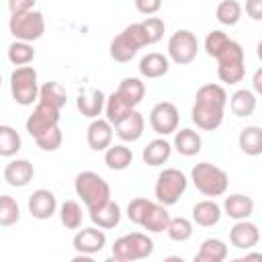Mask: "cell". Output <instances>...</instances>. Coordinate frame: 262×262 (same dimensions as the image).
Instances as JSON below:
<instances>
[{
    "instance_id": "26",
    "label": "cell",
    "mask_w": 262,
    "mask_h": 262,
    "mask_svg": "<svg viewBox=\"0 0 262 262\" xmlns=\"http://www.w3.org/2000/svg\"><path fill=\"white\" fill-rule=\"evenodd\" d=\"M170 156H172V143L166 141L164 137L151 139V141L143 147V151H141L143 162H145L147 166H154V168L166 164V162L170 160Z\"/></svg>"
},
{
    "instance_id": "22",
    "label": "cell",
    "mask_w": 262,
    "mask_h": 262,
    "mask_svg": "<svg viewBox=\"0 0 262 262\" xmlns=\"http://www.w3.org/2000/svg\"><path fill=\"white\" fill-rule=\"evenodd\" d=\"M104 92L94 88L90 92H80L78 98H76V106L80 111L82 117H88V119H96L102 111H104Z\"/></svg>"
},
{
    "instance_id": "23",
    "label": "cell",
    "mask_w": 262,
    "mask_h": 262,
    "mask_svg": "<svg viewBox=\"0 0 262 262\" xmlns=\"http://www.w3.org/2000/svg\"><path fill=\"white\" fill-rule=\"evenodd\" d=\"M168 221H170V213H168V209H166L162 203H158V201L154 203V201H151L139 225H141L143 229L151 231V233H162V231H166Z\"/></svg>"
},
{
    "instance_id": "9",
    "label": "cell",
    "mask_w": 262,
    "mask_h": 262,
    "mask_svg": "<svg viewBox=\"0 0 262 262\" xmlns=\"http://www.w3.org/2000/svg\"><path fill=\"white\" fill-rule=\"evenodd\" d=\"M8 31L14 39L18 41H37L43 37L45 33V18L39 10H29V12H20V14H10L8 20Z\"/></svg>"
},
{
    "instance_id": "13",
    "label": "cell",
    "mask_w": 262,
    "mask_h": 262,
    "mask_svg": "<svg viewBox=\"0 0 262 262\" xmlns=\"http://www.w3.org/2000/svg\"><path fill=\"white\" fill-rule=\"evenodd\" d=\"M27 207H29L31 217H35L39 221H45V219H51L57 213V199H55V194L51 190L37 188V190H33L29 194Z\"/></svg>"
},
{
    "instance_id": "29",
    "label": "cell",
    "mask_w": 262,
    "mask_h": 262,
    "mask_svg": "<svg viewBox=\"0 0 262 262\" xmlns=\"http://www.w3.org/2000/svg\"><path fill=\"white\" fill-rule=\"evenodd\" d=\"M117 94H119L131 108H135V106L143 100V96H145V84H143L139 78H123L121 84L117 86Z\"/></svg>"
},
{
    "instance_id": "11",
    "label": "cell",
    "mask_w": 262,
    "mask_h": 262,
    "mask_svg": "<svg viewBox=\"0 0 262 262\" xmlns=\"http://www.w3.org/2000/svg\"><path fill=\"white\" fill-rule=\"evenodd\" d=\"M178 123H180L178 108L170 100H162V102L154 104V108L149 111V125L160 137L172 135L178 129Z\"/></svg>"
},
{
    "instance_id": "28",
    "label": "cell",
    "mask_w": 262,
    "mask_h": 262,
    "mask_svg": "<svg viewBox=\"0 0 262 262\" xmlns=\"http://www.w3.org/2000/svg\"><path fill=\"white\" fill-rule=\"evenodd\" d=\"M227 258V246L219 237H207L199 252L194 254V262H223Z\"/></svg>"
},
{
    "instance_id": "25",
    "label": "cell",
    "mask_w": 262,
    "mask_h": 262,
    "mask_svg": "<svg viewBox=\"0 0 262 262\" xmlns=\"http://www.w3.org/2000/svg\"><path fill=\"white\" fill-rule=\"evenodd\" d=\"M90 221L100 229H113L121 223V207L113 199H108L102 207L90 211Z\"/></svg>"
},
{
    "instance_id": "40",
    "label": "cell",
    "mask_w": 262,
    "mask_h": 262,
    "mask_svg": "<svg viewBox=\"0 0 262 262\" xmlns=\"http://www.w3.org/2000/svg\"><path fill=\"white\" fill-rule=\"evenodd\" d=\"M33 139H35V143H37L43 151H55V149H59V147H61L63 135H61L59 125H55V127H51V129H47V131L39 133V135H37V137H33Z\"/></svg>"
},
{
    "instance_id": "3",
    "label": "cell",
    "mask_w": 262,
    "mask_h": 262,
    "mask_svg": "<svg viewBox=\"0 0 262 262\" xmlns=\"http://www.w3.org/2000/svg\"><path fill=\"white\" fill-rule=\"evenodd\" d=\"M74 190L82 199V203L86 205L88 213L94 211V209H98V207H102L111 199V186H108V182L100 174L90 172V170L80 172L76 176Z\"/></svg>"
},
{
    "instance_id": "30",
    "label": "cell",
    "mask_w": 262,
    "mask_h": 262,
    "mask_svg": "<svg viewBox=\"0 0 262 262\" xmlns=\"http://www.w3.org/2000/svg\"><path fill=\"white\" fill-rule=\"evenodd\" d=\"M131 162H133V151L123 143L108 145L104 149V164H106L108 170H117V172L127 170L131 166Z\"/></svg>"
},
{
    "instance_id": "48",
    "label": "cell",
    "mask_w": 262,
    "mask_h": 262,
    "mask_svg": "<svg viewBox=\"0 0 262 262\" xmlns=\"http://www.w3.org/2000/svg\"><path fill=\"white\" fill-rule=\"evenodd\" d=\"M0 84H2V74H0Z\"/></svg>"
},
{
    "instance_id": "16",
    "label": "cell",
    "mask_w": 262,
    "mask_h": 262,
    "mask_svg": "<svg viewBox=\"0 0 262 262\" xmlns=\"http://www.w3.org/2000/svg\"><path fill=\"white\" fill-rule=\"evenodd\" d=\"M113 133H115V129L106 119H100V117L92 119V123L86 129L88 147L94 151H104L113 143Z\"/></svg>"
},
{
    "instance_id": "18",
    "label": "cell",
    "mask_w": 262,
    "mask_h": 262,
    "mask_svg": "<svg viewBox=\"0 0 262 262\" xmlns=\"http://www.w3.org/2000/svg\"><path fill=\"white\" fill-rule=\"evenodd\" d=\"M115 133H117V137L119 139H123V141H137L141 135H143V129H145V121H143V115L141 113H137L135 108L131 111V113H127L115 127Z\"/></svg>"
},
{
    "instance_id": "34",
    "label": "cell",
    "mask_w": 262,
    "mask_h": 262,
    "mask_svg": "<svg viewBox=\"0 0 262 262\" xmlns=\"http://www.w3.org/2000/svg\"><path fill=\"white\" fill-rule=\"evenodd\" d=\"M59 221L66 229H80L84 221V213L80 203L76 201H63L59 205Z\"/></svg>"
},
{
    "instance_id": "10",
    "label": "cell",
    "mask_w": 262,
    "mask_h": 262,
    "mask_svg": "<svg viewBox=\"0 0 262 262\" xmlns=\"http://www.w3.org/2000/svg\"><path fill=\"white\" fill-rule=\"evenodd\" d=\"M199 53V39L188 29H178L168 39V59L178 66H188Z\"/></svg>"
},
{
    "instance_id": "8",
    "label": "cell",
    "mask_w": 262,
    "mask_h": 262,
    "mask_svg": "<svg viewBox=\"0 0 262 262\" xmlns=\"http://www.w3.org/2000/svg\"><path fill=\"white\" fill-rule=\"evenodd\" d=\"M186 186H188V178L184 176V172H180L178 168H164L158 174L154 186L156 201L162 203L164 207H172L186 192Z\"/></svg>"
},
{
    "instance_id": "7",
    "label": "cell",
    "mask_w": 262,
    "mask_h": 262,
    "mask_svg": "<svg viewBox=\"0 0 262 262\" xmlns=\"http://www.w3.org/2000/svg\"><path fill=\"white\" fill-rule=\"evenodd\" d=\"M10 94L20 106H31L35 100H39V76L33 66H18L12 70Z\"/></svg>"
},
{
    "instance_id": "32",
    "label": "cell",
    "mask_w": 262,
    "mask_h": 262,
    "mask_svg": "<svg viewBox=\"0 0 262 262\" xmlns=\"http://www.w3.org/2000/svg\"><path fill=\"white\" fill-rule=\"evenodd\" d=\"M39 100L53 106V108H63L68 102V94L59 82H45L39 86Z\"/></svg>"
},
{
    "instance_id": "45",
    "label": "cell",
    "mask_w": 262,
    "mask_h": 262,
    "mask_svg": "<svg viewBox=\"0 0 262 262\" xmlns=\"http://www.w3.org/2000/svg\"><path fill=\"white\" fill-rule=\"evenodd\" d=\"M35 4H37V0H8V10H10V14H20V12L33 10Z\"/></svg>"
},
{
    "instance_id": "39",
    "label": "cell",
    "mask_w": 262,
    "mask_h": 262,
    "mask_svg": "<svg viewBox=\"0 0 262 262\" xmlns=\"http://www.w3.org/2000/svg\"><path fill=\"white\" fill-rule=\"evenodd\" d=\"M166 233L172 242H186L192 237V221L186 217H170Z\"/></svg>"
},
{
    "instance_id": "27",
    "label": "cell",
    "mask_w": 262,
    "mask_h": 262,
    "mask_svg": "<svg viewBox=\"0 0 262 262\" xmlns=\"http://www.w3.org/2000/svg\"><path fill=\"white\" fill-rule=\"evenodd\" d=\"M256 104H258L256 92H252L248 88H239V90H235L229 96V108H231V113L235 117H250V115H254Z\"/></svg>"
},
{
    "instance_id": "24",
    "label": "cell",
    "mask_w": 262,
    "mask_h": 262,
    "mask_svg": "<svg viewBox=\"0 0 262 262\" xmlns=\"http://www.w3.org/2000/svg\"><path fill=\"white\" fill-rule=\"evenodd\" d=\"M223 211L221 207L213 201V199H205V201H199L194 207H192V221L201 227H213L219 223Z\"/></svg>"
},
{
    "instance_id": "35",
    "label": "cell",
    "mask_w": 262,
    "mask_h": 262,
    "mask_svg": "<svg viewBox=\"0 0 262 262\" xmlns=\"http://www.w3.org/2000/svg\"><path fill=\"white\" fill-rule=\"evenodd\" d=\"M23 141L18 131L12 125H0V156L2 158H12L18 154Z\"/></svg>"
},
{
    "instance_id": "20",
    "label": "cell",
    "mask_w": 262,
    "mask_h": 262,
    "mask_svg": "<svg viewBox=\"0 0 262 262\" xmlns=\"http://www.w3.org/2000/svg\"><path fill=\"white\" fill-rule=\"evenodd\" d=\"M227 217L239 221V219H248L252 213H254V201L252 196L248 194H242V192H233L229 196H225L223 201V209H221Z\"/></svg>"
},
{
    "instance_id": "36",
    "label": "cell",
    "mask_w": 262,
    "mask_h": 262,
    "mask_svg": "<svg viewBox=\"0 0 262 262\" xmlns=\"http://www.w3.org/2000/svg\"><path fill=\"white\" fill-rule=\"evenodd\" d=\"M35 59V49L29 41H18L14 39L8 45V61L12 66H29Z\"/></svg>"
},
{
    "instance_id": "19",
    "label": "cell",
    "mask_w": 262,
    "mask_h": 262,
    "mask_svg": "<svg viewBox=\"0 0 262 262\" xmlns=\"http://www.w3.org/2000/svg\"><path fill=\"white\" fill-rule=\"evenodd\" d=\"M172 147H174L180 156L192 158V156H196V154L201 151L203 139H201V135H199L194 129H188V127L176 129V131H174V143H172Z\"/></svg>"
},
{
    "instance_id": "41",
    "label": "cell",
    "mask_w": 262,
    "mask_h": 262,
    "mask_svg": "<svg viewBox=\"0 0 262 262\" xmlns=\"http://www.w3.org/2000/svg\"><path fill=\"white\" fill-rule=\"evenodd\" d=\"M141 27H143V31H145L147 45L158 43V41L164 37V33H166V23H164L162 18H158V16H147L145 20H141Z\"/></svg>"
},
{
    "instance_id": "33",
    "label": "cell",
    "mask_w": 262,
    "mask_h": 262,
    "mask_svg": "<svg viewBox=\"0 0 262 262\" xmlns=\"http://www.w3.org/2000/svg\"><path fill=\"white\" fill-rule=\"evenodd\" d=\"M131 111H133V108H131V106L117 94V90L111 92V94L106 96V100H104V115H106L104 119H106L113 127H115L127 113H131Z\"/></svg>"
},
{
    "instance_id": "6",
    "label": "cell",
    "mask_w": 262,
    "mask_h": 262,
    "mask_svg": "<svg viewBox=\"0 0 262 262\" xmlns=\"http://www.w3.org/2000/svg\"><path fill=\"white\" fill-rule=\"evenodd\" d=\"M145 45H147V37H145V31H143L141 23H133V25L125 27L111 41V57L119 63L131 61L137 55V51Z\"/></svg>"
},
{
    "instance_id": "44",
    "label": "cell",
    "mask_w": 262,
    "mask_h": 262,
    "mask_svg": "<svg viewBox=\"0 0 262 262\" xmlns=\"http://www.w3.org/2000/svg\"><path fill=\"white\" fill-rule=\"evenodd\" d=\"M135 8H137V12L151 16L162 8V0H135Z\"/></svg>"
},
{
    "instance_id": "4",
    "label": "cell",
    "mask_w": 262,
    "mask_h": 262,
    "mask_svg": "<svg viewBox=\"0 0 262 262\" xmlns=\"http://www.w3.org/2000/svg\"><path fill=\"white\" fill-rule=\"evenodd\" d=\"M190 180L194 184V188L205 194V196H221L225 190H227V184H229V178H227V172L221 170L219 166L215 164H209V162H199L196 166H192L190 170Z\"/></svg>"
},
{
    "instance_id": "15",
    "label": "cell",
    "mask_w": 262,
    "mask_h": 262,
    "mask_svg": "<svg viewBox=\"0 0 262 262\" xmlns=\"http://www.w3.org/2000/svg\"><path fill=\"white\" fill-rule=\"evenodd\" d=\"M229 242L237 250H252L260 242V229L256 223H252L248 219H239L229 229Z\"/></svg>"
},
{
    "instance_id": "38",
    "label": "cell",
    "mask_w": 262,
    "mask_h": 262,
    "mask_svg": "<svg viewBox=\"0 0 262 262\" xmlns=\"http://www.w3.org/2000/svg\"><path fill=\"white\" fill-rule=\"evenodd\" d=\"M20 219V207L14 196L0 194V227H10L18 223Z\"/></svg>"
},
{
    "instance_id": "21",
    "label": "cell",
    "mask_w": 262,
    "mask_h": 262,
    "mask_svg": "<svg viewBox=\"0 0 262 262\" xmlns=\"http://www.w3.org/2000/svg\"><path fill=\"white\" fill-rule=\"evenodd\" d=\"M168 70H170V59L164 53L151 51V53H147L139 59V74L147 80L162 78V76L168 74Z\"/></svg>"
},
{
    "instance_id": "14",
    "label": "cell",
    "mask_w": 262,
    "mask_h": 262,
    "mask_svg": "<svg viewBox=\"0 0 262 262\" xmlns=\"http://www.w3.org/2000/svg\"><path fill=\"white\" fill-rule=\"evenodd\" d=\"M74 250L78 254H86V256H94L96 252H100L106 246V233L100 227H82L78 229V233L72 239Z\"/></svg>"
},
{
    "instance_id": "47",
    "label": "cell",
    "mask_w": 262,
    "mask_h": 262,
    "mask_svg": "<svg viewBox=\"0 0 262 262\" xmlns=\"http://www.w3.org/2000/svg\"><path fill=\"white\" fill-rule=\"evenodd\" d=\"M252 82H254V92H262V70H256Z\"/></svg>"
},
{
    "instance_id": "43",
    "label": "cell",
    "mask_w": 262,
    "mask_h": 262,
    "mask_svg": "<svg viewBox=\"0 0 262 262\" xmlns=\"http://www.w3.org/2000/svg\"><path fill=\"white\" fill-rule=\"evenodd\" d=\"M227 41H229V37H227L223 31H219V29L211 31V33L205 37V51H207V55L215 57V55L219 53V49H221Z\"/></svg>"
},
{
    "instance_id": "46",
    "label": "cell",
    "mask_w": 262,
    "mask_h": 262,
    "mask_svg": "<svg viewBox=\"0 0 262 262\" xmlns=\"http://www.w3.org/2000/svg\"><path fill=\"white\" fill-rule=\"evenodd\" d=\"M246 14L252 20H262V0H246Z\"/></svg>"
},
{
    "instance_id": "1",
    "label": "cell",
    "mask_w": 262,
    "mask_h": 262,
    "mask_svg": "<svg viewBox=\"0 0 262 262\" xmlns=\"http://www.w3.org/2000/svg\"><path fill=\"white\" fill-rule=\"evenodd\" d=\"M225 104H227V92L221 84H203L196 94L190 108V119L201 131H215L225 117Z\"/></svg>"
},
{
    "instance_id": "31",
    "label": "cell",
    "mask_w": 262,
    "mask_h": 262,
    "mask_svg": "<svg viewBox=\"0 0 262 262\" xmlns=\"http://www.w3.org/2000/svg\"><path fill=\"white\" fill-rule=\"evenodd\" d=\"M239 149L246 156H260L262 154V129L258 125H248L239 131L237 137Z\"/></svg>"
},
{
    "instance_id": "12",
    "label": "cell",
    "mask_w": 262,
    "mask_h": 262,
    "mask_svg": "<svg viewBox=\"0 0 262 262\" xmlns=\"http://www.w3.org/2000/svg\"><path fill=\"white\" fill-rule=\"evenodd\" d=\"M55 125H59V108H53L41 100H37V106L33 108V113L29 115V119L25 123L31 137H37L39 133H43Z\"/></svg>"
},
{
    "instance_id": "2",
    "label": "cell",
    "mask_w": 262,
    "mask_h": 262,
    "mask_svg": "<svg viewBox=\"0 0 262 262\" xmlns=\"http://www.w3.org/2000/svg\"><path fill=\"white\" fill-rule=\"evenodd\" d=\"M217 59V76L223 84H237L246 76V53L242 45L233 39H229L219 53L215 55Z\"/></svg>"
},
{
    "instance_id": "37",
    "label": "cell",
    "mask_w": 262,
    "mask_h": 262,
    "mask_svg": "<svg viewBox=\"0 0 262 262\" xmlns=\"http://www.w3.org/2000/svg\"><path fill=\"white\" fill-rule=\"evenodd\" d=\"M215 16L221 25L225 27H233L239 23L242 18V6L237 0H221L217 4V10H215Z\"/></svg>"
},
{
    "instance_id": "17",
    "label": "cell",
    "mask_w": 262,
    "mask_h": 262,
    "mask_svg": "<svg viewBox=\"0 0 262 262\" xmlns=\"http://www.w3.org/2000/svg\"><path fill=\"white\" fill-rule=\"evenodd\" d=\"M35 176V168L29 160H23V158H16V160H10L4 168V180L14 186V188H23L27 186Z\"/></svg>"
},
{
    "instance_id": "5",
    "label": "cell",
    "mask_w": 262,
    "mask_h": 262,
    "mask_svg": "<svg viewBox=\"0 0 262 262\" xmlns=\"http://www.w3.org/2000/svg\"><path fill=\"white\" fill-rule=\"evenodd\" d=\"M151 254H154V239L141 231L125 233V235L117 237L113 244V258L117 262H135V260H143Z\"/></svg>"
},
{
    "instance_id": "42",
    "label": "cell",
    "mask_w": 262,
    "mask_h": 262,
    "mask_svg": "<svg viewBox=\"0 0 262 262\" xmlns=\"http://www.w3.org/2000/svg\"><path fill=\"white\" fill-rule=\"evenodd\" d=\"M149 203L151 201L145 199V196L131 199L129 205H127V217H129V221H133L135 225H139L141 219H143V215H145V211H147V207H149Z\"/></svg>"
}]
</instances>
